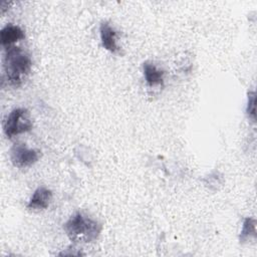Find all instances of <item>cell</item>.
<instances>
[{
    "label": "cell",
    "instance_id": "ba28073f",
    "mask_svg": "<svg viewBox=\"0 0 257 257\" xmlns=\"http://www.w3.org/2000/svg\"><path fill=\"white\" fill-rule=\"evenodd\" d=\"M144 75L146 82L149 86H157L164 84V74L165 72L158 68L155 64L150 62H145L143 65Z\"/></svg>",
    "mask_w": 257,
    "mask_h": 257
},
{
    "label": "cell",
    "instance_id": "9c48e42d",
    "mask_svg": "<svg viewBox=\"0 0 257 257\" xmlns=\"http://www.w3.org/2000/svg\"><path fill=\"white\" fill-rule=\"evenodd\" d=\"M256 237V221L255 219L248 217L244 220L241 234H240V242L244 243L248 240L250 241L252 238Z\"/></svg>",
    "mask_w": 257,
    "mask_h": 257
},
{
    "label": "cell",
    "instance_id": "277c9868",
    "mask_svg": "<svg viewBox=\"0 0 257 257\" xmlns=\"http://www.w3.org/2000/svg\"><path fill=\"white\" fill-rule=\"evenodd\" d=\"M40 157V152L28 149L24 144H15L10 150V159L17 168H26L34 165Z\"/></svg>",
    "mask_w": 257,
    "mask_h": 257
},
{
    "label": "cell",
    "instance_id": "3957f363",
    "mask_svg": "<svg viewBox=\"0 0 257 257\" xmlns=\"http://www.w3.org/2000/svg\"><path fill=\"white\" fill-rule=\"evenodd\" d=\"M33 126L30 112L23 107L11 110L3 123V131L8 139L29 132Z\"/></svg>",
    "mask_w": 257,
    "mask_h": 257
},
{
    "label": "cell",
    "instance_id": "8992f818",
    "mask_svg": "<svg viewBox=\"0 0 257 257\" xmlns=\"http://www.w3.org/2000/svg\"><path fill=\"white\" fill-rule=\"evenodd\" d=\"M99 34L101 44L106 50L112 53L118 51V46L116 44V31L108 22H102L100 24Z\"/></svg>",
    "mask_w": 257,
    "mask_h": 257
},
{
    "label": "cell",
    "instance_id": "52a82bcc",
    "mask_svg": "<svg viewBox=\"0 0 257 257\" xmlns=\"http://www.w3.org/2000/svg\"><path fill=\"white\" fill-rule=\"evenodd\" d=\"M25 37L24 31L17 25L7 24L0 31V41L5 47H11L13 44Z\"/></svg>",
    "mask_w": 257,
    "mask_h": 257
},
{
    "label": "cell",
    "instance_id": "5b68a950",
    "mask_svg": "<svg viewBox=\"0 0 257 257\" xmlns=\"http://www.w3.org/2000/svg\"><path fill=\"white\" fill-rule=\"evenodd\" d=\"M51 200L52 192L45 187H39L34 191L27 204V208L30 210H44L48 208Z\"/></svg>",
    "mask_w": 257,
    "mask_h": 257
},
{
    "label": "cell",
    "instance_id": "7a4b0ae2",
    "mask_svg": "<svg viewBox=\"0 0 257 257\" xmlns=\"http://www.w3.org/2000/svg\"><path fill=\"white\" fill-rule=\"evenodd\" d=\"M68 238L73 242L89 243L97 239L101 225L81 212L72 215L63 226Z\"/></svg>",
    "mask_w": 257,
    "mask_h": 257
},
{
    "label": "cell",
    "instance_id": "6da1fadb",
    "mask_svg": "<svg viewBox=\"0 0 257 257\" xmlns=\"http://www.w3.org/2000/svg\"><path fill=\"white\" fill-rule=\"evenodd\" d=\"M32 61L22 48L11 46L6 48L3 58L4 75L9 85L18 87L29 75Z\"/></svg>",
    "mask_w": 257,
    "mask_h": 257
},
{
    "label": "cell",
    "instance_id": "30bf717a",
    "mask_svg": "<svg viewBox=\"0 0 257 257\" xmlns=\"http://www.w3.org/2000/svg\"><path fill=\"white\" fill-rule=\"evenodd\" d=\"M255 92L254 91H250L248 93V102H247V113L249 115V117H251L253 120H255V116H256V112H255Z\"/></svg>",
    "mask_w": 257,
    "mask_h": 257
}]
</instances>
